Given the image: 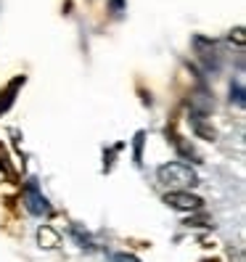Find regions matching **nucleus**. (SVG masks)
I'll list each match as a JSON object with an SVG mask.
<instances>
[{
    "label": "nucleus",
    "instance_id": "obj_1",
    "mask_svg": "<svg viewBox=\"0 0 246 262\" xmlns=\"http://www.w3.org/2000/svg\"><path fill=\"white\" fill-rule=\"evenodd\" d=\"M156 178L162 186H167L170 191H188L191 186H198V175L191 164L183 162H167L156 169Z\"/></svg>",
    "mask_w": 246,
    "mask_h": 262
},
{
    "label": "nucleus",
    "instance_id": "obj_2",
    "mask_svg": "<svg viewBox=\"0 0 246 262\" xmlns=\"http://www.w3.org/2000/svg\"><path fill=\"white\" fill-rule=\"evenodd\" d=\"M24 207L35 214V217H42V214H48L51 212V202L45 199V193L37 188V183L35 180H27V186H24Z\"/></svg>",
    "mask_w": 246,
    "mask_h": 262
},
{
    "label": "nucleus",
    "instance_id": "obj_3",
    "mask_svg": "<svg viewBox=\"0 0 246 262\" xmlns=\"http://www.w3.org/2000/svg\"><path fill=\"white\" fill-rule=\"evenodd\" d=\"M164 204L172 207L177 212H198L204 209V202L191 191H167L164 193Z\"/></svg>",
    "mask_w": 246,
    "mask_h": 262
},
{
    "label": "nucleus",
    "instance_id": "obj_4",
    "mask_svg": "<svg viewBox=\"0 0 246 262\" xmlns=\"http://www.w3.org/2000/svg\"><path fill=\"white\" fill-rule=\"evenodd\" d=\"M193 48H196L198 58L204 61L207 69H212V72L220 69V53H217V42H214V40H207L202 35H196L193 37Z\"/></svg>",
    "mask_w": 246,
    "mask_h": 262
},
{
    "label": "nucleus",
    "instance_id": "obj_5",
    "mask_svg": "<svg viewBox=\"0 0 246 262\" xmlns=\"http://www.w3.org/2000/svg\"><path fill=\"white\" fill-rule=\"evenodd\" d=\"M24 82H27L24 77H16V80H13V82L3 90V93H0V117H3V114L11 109V106H13V101H16V93H19V88H21Z\"/></svg>",
    "mask_w": 246,
    "mask_h": 262
},
{
    "label": "nucleus",
    "instance_id": "obj_6",
    "mask_svg": "<svg viewBox=\"0 0 246 262\" xmlns=\"http://www.w3.org/2000/svg\"><path fill=\"white\" fill-rule=\"evenodd\" d=\"M191 125H193V133L198 138H204V141H214L217 138V133H214V127H209L204 117H198V114H191Z\"/></svg>",
    "mask_w": 246,
    "mask_h": 262
},
{
    "label": "nucleus",
    "instance_id": "obj_7",
    "mask_svg": "<svg viewBox=\"0 0 246 262\" xmlns=\"http://www.w3.org/2000/svg\"><path fill=\"white\" fill-rule=\"evenodd\" d=\"M172 146L177 148L180 157H186V159H191V162H202V159H198V154L193 151V146H191V143H186L180 135H172Z\"/></svg>",
    "mask_w": 246,
    "mask_h": 262
},
{
    "label": "nucleus",
    "instance_id": "obj_8",
    "mask_svg": "<svg viewBox=\"0 0 246 262\" xmlns=\"http://www.w3.org/2000/svg\"><path fill=\"white\" fill-rule=\"evenodd\" d=\"M37 238H40V246H45V249H53V246L58 244V233L53 228H48V225H42L37 230Z\"/></svg>",
    "mask_w": 246,
    "mask_h": 262
},
{
    "label": "nucleus",
    "instance_id": "obj_9",
    "mask_svg": "<svg viewBox=\"0 0 246 262\" xmlns=\"http://www.w3.org/2000/svg\"><path fill=\"white\" fill-rule=\"evenodd\" d=\"M72 236L77 238V244H80L82 249H87V252H93V249H96V244H93V238H90V236L85 233V230H82L80 225H72Z\"/></svg>",
    "mask_w": 246,
    "mask_h": 262
},
{
    "label": "nucleus",
    "instance_id": "obj_10",
    "mask_svg": "<svg viewBox=\"0 0 246 262\" xmlns=\"http://www.w3.org/2000/svg\"><path fill=\"white\" fill-rule=\"evenodd\" d=\"M143 143H146V133L138 130V133H135V141H132V162H135V164L143 162Z\"/></svg>",
    "mask_w": 246,
    "mask_h": 262
},
{
    "label": "nucleus",
    "instance_id": "obj_11",
    "mask_svg": "<svg viewBox=\"0 0 246 262\" xmlns=\"http://www.w3.org/2000/svg\"><path fill=\"white\" fill-rule=\"evenodd\" d=\"M230 103H236L238 106V109H243V88L238 85V82H233V85H230Z\"/></svg>",
    "mask_w": 246,
    "mask_h": 262
},
{
    "label": "nucleus",
    "instance_id": "obj_12",
    "mask_svg": "<svg viewBox=\"0 0 246 262\" xmlns=\"http://www.w3.org/2000/svg\"><path fill=\"white\" fill-rule=\"evenodd\" d=\"M109 259L111 262H138V257H132V254H111Z\"/></svg>",
    "mask_w": 246,
    "mask_h": 262
},
{
    "label": "nucleus",
    "instance_id": "obj_13",
    "mask_svg": "<svg viewBox=\"0 0 246 262\" xmlns=\"http://www.w3.org/2000/svg\"><path fill=\"white\" fill-rule=\"evenodd\" d=\"M125 6H127L125 0H109V8H111L114 13H122V11H125Z\"/></svg>",
    "mask_w": 246,
    "mask_h": 262
},
{
    "label": "nucleus",
    "instance_id": "obj_14",
    "mask_svg": "<svg viewBox=\"0 0 246 262\" xmlns=\"http://www.w3.org/2000/svg\"><path fill=\"white\" fill-rule=\"evenodd\" d=\"M230 40H236V42H238V48H243V29L236 27V29H233V35H230Z\"/></svg>",
    "mask_w": 246,
    "mask_h": 262
},
{
    "label": "nucleus",
    "instance_id": "obj_15",
    "mask_svg": "<svg viewBox=\"0 0 246 262\" xmlns=\"http://www.w3.org/2000/svg\"><path fill=\"white\" fill-rule=\"evenodd\" d=\"M186 225H212V220H202V217H191V220H186Z\"/></svg>",
    "mask_w": 246,
    "mask_h": 262
}]
</instances>
